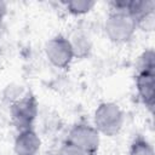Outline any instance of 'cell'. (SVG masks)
Listing matches in <instances>:
<instances>
[{"instance_id":"cell-11","label":"cell","mask_w":155,"mask_h":155,"mask_svg":"<svg viewBox=\"0 0 155 155\" xmlns=\"http://www.w3.org/2000/svg\"><path fill=\"white\" fill-rule=\"evenodd\" d=\"M128 155H155L153 144L142 134H137L128 148Z\"/></svg>"},{"instance_id":"cell-14","label":"cell","mask_w":155,"mask_h":155,"mask_svg":"<svg viewBox=\"0 0 155 155\" xmlns=\"http://www.w3.org/2000/svg\"><path fill=\"white\" fill-rule=\"evenodd\" d=\"M7 10H8L7 2L0 0V22H4V18H5L6 15H7Z\"/></svg>"},{"instance_id":"cell-13","label":"cell","mask_w":155,"mask_h":155,"mask_svg":"<svg viewBox=\"0 0 155 155\" xmlns=\"http://www.w3.org/2000/svg\"><path fill=\"white\" fill-rule=\"evenodd\" d=\"M57 155H87V154L84 150H81L79 147H76L75 144H73L71 142L65 139L59 145V148L57 150Z\"/></svg>"},{"instance_id":"cell-3","label":"cell","mask_w":155,"mask_h":155,"mask_svg":"<svg viewBox=\"0 0 155 155\" xmlns=\"http://www.w3.org/2000/svg\"><path fill=\"white\" fill-rule=\"evenodd\" d=\"M38 114L39 103L30 92L21 94L10 103V119L17 131L34 127Z\"/></svg>"},{"instance_id":"cell-8","label":"cell","mask_w":155,"mask_h":155,"mask_svg":"<svg viewBox=\"0 0 155 155\" xmlns=\"http://www.w3.org/2000/svg\"><path fill=\"white\" fill-rule=\"evenodd\" d=\"M139 28L144 21L155 17V1L153 0H126L125 10Z\"/></svg>"},{"instance_id":"cell-2","label":"cell","mask_w":155,"mask_h":155,"mask_svg":"<svg viewBox=\"0 0 155 155\" xmlns=\"http://www.w3.org/2000/svg\"><path fill=\"white\" fill-rule=\"evenodd\" d=\"M137 29L136 22L124 11L109 10L103 24L105 36L114 44L128 42L134 36Z\"/></svg>"},{"instance_id":"cell-1","label":"cell","mask_w":155,"mask_h":155,"mask_svg":"<svg viewBox=\"0 0 155 155\" xmlns=\"http://www.w3.org/2000/svg\"><path fill=\"white\" fill-rule=\"evenodd\" d=\"M125 124V113L114 102H102L93 113V126L102 136L113 137L120 133Z\"/></svg>"},{"instance_id":"cell-10","label":"cell","mask_w":155,"mask_h":155,"mask_svg":"<svg viewBox=\"0 0 155 155\" xmlns=\"http://www.w3.org/2000/svg\"><path fill=\"white\" fill-rule=\"evenodd\" d=\"M62 4L68 13L73 16H84L90 13L94 8L97 2L93 0H69L63 1Z\"/></svg>"},{"instance_id":"cell-15","label":"cell","mask_w":155,"mask_h":155,"mask_svg":"<svg viewBox=\"0 0 155 155\" xmlns=\"http://www.w3.org/2000/svg\"><path fill=\"white\" fill-rule=\"evenodd\" d=\"M5 34H6V25L4 22H0V41L4 39Z\"/></svg>"},{"instance_id":"cell-6","label":"cell","mask_w":155,"mask_h":155,"mask_svg":"<svg viewBox=\"0 0 155 155\" xmlns=\"http://www.w3.org/2000/svg\"><path fill=\"white\" fill-rule=\"evenodd\" d=\"M41 149V139L34 127L17 131L13 140L16 155H38Z\"/></svg>"},{"instance_id":"cell-12","label":"cell","mask_w":155,"mask_h":155,"mask_svg":"<svg viewBox=\"0 0 155 155\" xmlns=\"http://www.w3.org/2000/svg\"><path fill=\"white\" fill-rule=\"evenodd\" d=\"M137 73H155V52L153 48L144 50L136 61Z\"/></svg>"},{"instance_id":"cell-4","label":"cell","mask_w":155,"mask_h":155,"mask_svg":"<svg viewBox=\"0 0 155 155\" xmlns=\"http://www.w3.org/2000/svg\"><path fill=\"white\" fill-rule=\"evenodd\" d=\"M44 52L48 63L58 69L69 68L75 58L69 39L62 34L48 39L44 46Z\"/></svg>"},{"instance_id":"cell-9","label":"cell","mask_w":155,"mask_h":155,"mask_svg":"<svg viewBox=\"0 0 155 155\" xmlns=\"http://www.w3.org/2000/svg\"><path fill=\"white\" fill-rule=\"evenodd\" d=\"M74 52L75 58H85L91 51V41L84 33H76L71 38H68Z\"/></svg>"},{"instance_id":"cell-5","label":"cell","mask_w":155,"mask_h":155,"mask_svg":"<svg viewBox=\"0 0 155 155\" xmlns=\"http://www.w3.org/2000/svg\"><path fill=\"white\" fill-rule=\"evenodd\" d=\"M67 139L84 150L87 155H96L101 145V134L92 124L81 121L68 131Z\"/></svg>"},{"instance_id":"cell-7","label":"cell","mask_w":155,"mask_h":155,"mask_svg":"<svg viewBox=\"0 0 155 155\" xmlns=\"http://www.w3.org/2000/svg\"><path fill=\"white\" fill-rule=\"evenodd\" d=\"M134 84L139 101L153 113L155 105V73H137Z\"/></svg>"}]
</instances>
